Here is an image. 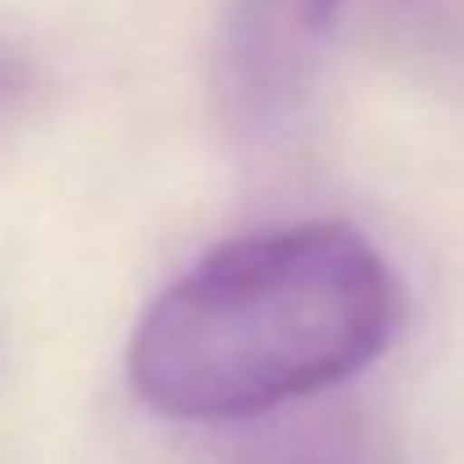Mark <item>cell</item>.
<instances>
[{
    "label": "cell",
    "mask_w": 464,
    "mask_h": 464,
    "mask_svg": "<svg viewBox=\"0 0 464 464\" xmlns=\"http://www.w3.org/2000/svg\"><path fill=\"white\" fill-rule=\"evenodd\" d=\"M397 324V276L361 230L276 226L162 289L131 334L127 374L167 420H253L361 374Z\"/></svg>",
    "instance_id": "obj_1"
},
{
    "label": "cell",
    "mask_w": 464,
    "mask_h": 464,
    "mask_svg": "<svg viewBox=\"0 0 464 464\" xmlns=\"http://www.w3.org/2000/svg\"><path fill=\"white\" fill-rule=\"evenodd\" d=\"M338 5L343 0H230L217 50V95L239 131L257 136L289 118Z\"/></svg>",
    "instance_id": "obj_2"
},
{
    "label": "cell",
    "mask_w": 464,
    "mask_h": 464,
    "mask_svg": "<svg viewBox=\"0 0 464 464\" xmlns=\"http://www.w3.org/2000/svg\"><path fill=\"white\" fill-rule=\"evenodd\" d=\"M226 464H401L388 424L324 392L253 415Z\"/></svg>",
    "instance_id": "obj_3"
},
{
    "label": "cell",
    "mask_w": 464,
    "mask_h": 464,
    "mask_svg": "<svg viewBox=\"0 0 464 464\" xmlns=\"http://www.w3.org/2000/svg\"><path fill=\"white\" fill-rule=\"evenodd\" d=\"M23 91H27V63H23L14 50L0 45V118L23 100Z\"/></svg>",
    "instance_id": "obj_4"
}]
</instances>
